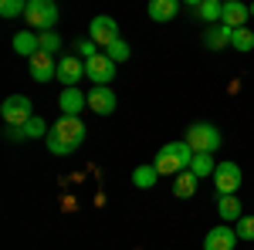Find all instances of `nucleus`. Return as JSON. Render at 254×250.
<instances>
[{"label":"nucleus","mask_w":254,"mask_h":250,"mask_svg":"<svg viewBox=\"0 0 254 250\" xmlns=\"http://www.w3.org/2000/svg\"><path fill=\"white\" fill-rule=\"evenodd\" d=\"M116 105H119V98L109 85H95V88L88 92V108H92L95 115H112Z\"/></svg>","instance_id":"9b49d317"},{"label":"nucleus","mask_w":254,"mask_h":250,"mask_svg":"<svg viewBox=\"0 0 254 250\" xmlns=\"http://www.w3.org/2000/svg\"><path fill=\"white\" fill-rule=\"evenodd\" d=\"M183 139H187V146H190L193 152H210L214 155L217 149H220V132H217V125H210V122H193Z\"/></svg>","instance_id":"20e7f679"},{"label":"nucleus","mask_w":254,"mask_h":250,"mask_svg":"<svg viewBox=\"0 0 254 250\" xmlns=\"http://www.w3.org/2000/svg\"><path fill=\"white\" fill-rule=\"evenodd\" d=\"M237 247V233L234 227L220 223V227H210L207 237H203V250H234Z\"/></svg>","instance_id":"f8f14e48"},{"label":"nucleus","mask_w":254,"mask_h":250,"mask_svg":"<svg viewBox=\"0 0 254 250\" xmlns=\"http://www.w3.org/2000/svg\"><path fill=\"white\" fill-rule=\"evenodd\" d=\"M58 108H61V115L78 118L81 112L88 108V92H81V88H61V95H58Z\"/></svg>","instance_id":"9d476101"},{"label":"nucleus","mask_w":254,"mask_h":250,"mask_svg":"<svg viewBox=\"0 0 254 250\" xmlns=\"http://www.w3.org/2000/svg\"><path fill=\"white\" fill-rule=\"evenodd\" d=\"M217 216H220L224 223H237V220L244 216L241 196H220V200H217Z\"/></svg>","instance_id":"dca6fc26"},{"label":"nucleus","mask_w":254,"mask_h":250,"mask_svg":"<svg viewBox=\"0 0 254 250\" xmlns=\"http://www.w3.org/2000/svg\"><path fill=\"white\" fill-rule=\"evenodd\" d=\"M88 41H95L102 51H105L109 44H116V41H119V24H116V17H105V14L92 17V24H88Z\"/></svg>","instance_id":"0eeeda50"},{"label":"nucleus","mask_w":254,"mask_h":250,"mask_svg":"<svg viewBox=\"0 0 254 250\" xmlns=\"http://www.w3.org/2000/svg\"><path fill=\"white\" fill-rule=\"evenodd\" d=\"M48 132H51V125H48L41 115H34L27 125H24V139H48Z\"/></svg>","instance_id":"b1692460"},{"label":"nucleus","mask_w":254,"mask_h":250,"mask_svg":"<svg viewBox=\"0 0 254 250\" xmlns=\"http://www.w3.org/2000/svg\"><path fill=\"white\" fill-rule=\"evenodd\" d=\"M7 139H10V142H20V139H24V129H20V125H7Z\"/></svg>","instance_id":"c756f323"},{"label":"nucleus","mask_w":254,"mask_h":250,"mask_svg":"<svg viewBox=\"0 0 254 250\" xmlns=\"http://www.w3.org/2000/svg\"><path fill=\"white\" fill-rule=\"evenodd\" d=\"M251 17V10H248V3H241V0H224V27H231V31H241L244 24Z\"/></svg>","instance_id":"4468645a"},{"label":"nucleus","mask_w":254,"mask_h":250,"mask_svg":"<svg viewBox=\"0 0 254 250\" xmlns=\"http://www.w3.org/2000/svg\"><path fill=\"white\" fill-rule=\"evenodd\" d=\"M85 75L92 78L95 85H109V81L116 78V61H112L109 54H105V51H102V54H95V58L85 61Z\"/></svg>","instance_id":"1a4fd4ad"},{"label":"nucleus","mask_w":254,"mask_h":250,"mask_svg":"<svg viewBox=\"0 0 254 250\" xmlns=\"http://www.w3.org/2000/svg\"><path fill=\"white\" fill-rule=\"evenodd\" d=\"M196 14H200V20H207L210 27H217V24L224 20V3H220V0H203V3L196 7Z\"/></svg>","instance_id":"412c9836"},{"label":"nucleus","mask_w":254,"mask_h":250,"mask_svg":"<svg viewBox=\"0 0 254 250\" xmlns=\"http://www.w3.org/2000/svg\"><path fill=\"white\" fill-rule=\"evenodd\" d=\"M241 183H244V173H241V166H237V162H217L214 190L220 193V196H237Z\"/></svg>","instance_id":"39448f33"},{"label":"nucleus","mask_w":254,"mask_h":250,"mask_svg":"<svg viewBox=\"0 0 254 250\" xmlns=\"http://www.w3.org/2000/svg\"><path fill=\"white\" fill-rule=\"evenodd\" d=\"M190 173H193L196 179H203V176H214V173H217L214 155H210V152H196V155H193V162H190Z\"/></svg>","instance_id":"4be33fe9"},{"label":"nucleus","mask_w":254,"mask_h":250,"mask_svg":"<svg viewBox=\"0 0 254 250\" xmlns=\"http://www.w3.org/2000/svg\"><path fill=\"white\" fill-rule=\"evenodd\" d=\"M24 10H27L24 0H3L0 3V17H24Z\"/></svg>","instance_id":"a878e982"},{"label":"nucleus","mask_w":254,"mask_h":250,"mask_svg":"<svg viewBox=\"0 0 254 250\" xmlns=\"http://www.w3.org/2000/svg\"><path fill=\"white\" fill-rule=\"evenodd\" d=\"M146 14L156 20V24H166V20H173L180 14V0H149Z\"/></svg>","instance_id":"f3484780"},{"label":"nucleus","mask_w":254,"mask_h":250,"mask_svg":"<svg viewBox=\"0 0 254 250\" xmlns=\"http://www.w3.org/2000/svg\"><path fill=\"white\" fill-rule=\"evenodd\" d=\"M196 183H200V179H196L190 169H183V173L176 176V183H173V196L176 200H190V196L196 193Z\"/></svg>","instance_id":"aec40b11"},{"label":"nucleus","mask_w":254,"mask_h":250,"mask_svg":"<svg viewBox=\"0 0 254 250\" xmlns=\"http://www.w3.org/2000/svg\"><path fill=\"white\" fill-rule=\"evenodd\" d=\"M231 48H237L241 54L254 51V31H251V27H241V31H234V38H231Z\"/></svg>","instance_id":"5701e85b"},{"label":"nucleus","mask_w":254,"mask_h":250,"mask_svg":"<svg viewBox=\"0 0 254 250\" xmlns=\"http://www.w3.org/2000/svg\"><path fill=\"white\" fill-rule=\"evenodd\" d=\"M234 233H237V240H254V216H241Z\"/></svg>","instance_id":"cd10ccee"},{"label":"nucleus","mask_w":254,"mask_h":250,"mask_svg":"<svg viewBox=\"0 0 254 250\" xmlns=\"http://www.w3.org/2000/svg\"><path fill=\"white\" fill-rule=\"evenodd\" d=\"M193 155L196 152L187 146V139H180V142H166V146L159 149L156 159H153V166H156L159 176H180L183 169H190Z\"/></svg>","instance_id":"f03ea898"},{"label":"nucleus","mask_w":254,"mask_h":250,"mask_svg":"<svg viewBox=\"0 0 254 250\" xmlns=\"http://www.w3.org/2000/svg\"><path fill=\"white\" fill-rule=\"evenodd\" d=\"M14 51H17L20 58H34V54H41V38L34 34V31H17L14 34Z\"/></svg>","instance_id":"2eb2a0df"},{"label":"nucleus","mask_w":254,"mask_h":250,"mask_svg":"<svg viewBox=\"0 0 254 250\" xmlns=\"http://www.w3.org/2000/svg\"><path fill=\"white\" fill-rule=\"evenodd\" d=\"M156 179H159V173H156L153 162H146V166H136V169H132V186H136V190H153Z\"/></svg>","instance_id":"6ab92c4d"},{"label":"nucleus","mask_w":254,"mask_h":250,"mask_svg":"<svg viewBox=\"0 0 254 250\" xmlns=\"http://www.w3.org/2000/svg\"><path fill=\"white\" fill-rule=\"evenodd\" d=\"M248 10H251V17H254V3H251V7H248Z\"/></svg>","instance_id":"7c9ffc66"},{"label":"nucleus","mask_w":254,"mask_h":250,"mask_svg":"<svg viewBox=\"0 0 254 250\" xmlns=\"http://www.w3.org/2000/svg\"><path fill=\"white\" fill-rule=\"evenodd\" d=\"M85 75V61L78 58V54H64V58L58 61V81L64 85V88H78V81Z\"/></svg>","instance_id":"6e6552de"},{"label":"nucleus","mask_w":254,"mask_h":250,"mask_svg":"<svg viewBox=\"0 0 254 250\" xmlns=\"http://www.w3.org/2000/svg\"><path fill=\"white\" fill-rule=\"evenodd\" d=\"M38 38H41V51L55 58V51H58V48H61V38H58V34H55V31H44V34H38Z\"/></svg>","instance_id":"bb28decb"},{"label":"nucleus","mask_w":254,"mask_h":250,"mask_svg":"<svg viewBox=\"0 0 254 250\" xmlns=\"http://www.w3.org/2000/svg\"><path fill=\"white\" fill-rule=\"evenodd\" d=\"M231 38H234V31H231V27H224V24H217V27H207L203 44H207V48H214V51H220V48H227V44H231Z\"/></svg>","instance_id":"a211bd4d"},{"label":"nucleus","mask_w":254,"mask_h":250,"mask_svg":"<svg viewBox=\"0 0 254 250\" xmlns=\"http://www.w3.org/2000/svg\"><path fill=\"white\" fill-rule=\"evenodd\" d=\"M24 20H27V27H34L38 34L55 31V24H58V7H55L51 0H27Z\"/></svg>","instance_id":"7ed1b4c3"},{"label":"nucleus","mask_w":254,"mask_h":250,"mask_svg":"<svg viewBox=\"0 0 254 250\" xmlns=\"http://www.w3.org/2000/svg\"><path fill=\"white\" fill-rule=\"evenodd\" d=\"M75 51H78V58H81V61H88V58H95V54H102V48H98L95 41H88V38L78 41V44H75Z\"/></svg>","instance_id":"c85d7f7f"},{"label":"nucleus","mask_w":254,"mask_h":250,"mask_svg":"<svg viewBox=\"0 0 254 250\" xmlns=\"http://www.w3.org/2000/svg\"><path fill=\"white\" fill-rule=\"evenodd\" d=\"M85 122L81 118H68V115H61L55 125H51V132H48V152H55V155H71L75 149H78L81 142H85Z\"/></svg>","instance_id":"f257e3e1"},{"label":"nucleus","mask_w":254,"mask_h":250,"mask_svg":"<svg viewBox=\"0 0 254 250\" xmlns=\"http://www.w3.org/2000/svg\"><path fill=\"white\" fill-rule=\"evenodd\" d=\"M0 115H3V122H7V125H20V129H24V125L34 118V112H31V98H27V95H10V98H3Z\"/></svg>","instance_id":"423d86ee"},{"label":"nucleus","mask_w":254,"mask_h":250,"mask_svg":"<svg viewBox=\"0 0 254 250\" xmlns=\"http://www.w3.org/2000/svg\"><path fill=\"white\" fill-rule=\"evenodd\" d=\"M27 71H31V78H34L38 85H48L51 78H58V61L41 51V54H34V58L27 61Z\"/></svg>","instance_id":"ddd939ff"},{"label":"nucleus","mask_w":254,"mask_h":250,"mask_svg":"<svg viewBox=\"0 0 254 250\" xmlns=\"http://www.w3.org/2000/svg\"><path fill=\"white\" fill-rule=\"evenodd\" d=\"M105 54H109V58L119 64V61H129V58H132V48H129V44H126L122 38H119L116 44H109V48H105Z\"/></svg>","instance_id":"393cba45"}]
</instances>
